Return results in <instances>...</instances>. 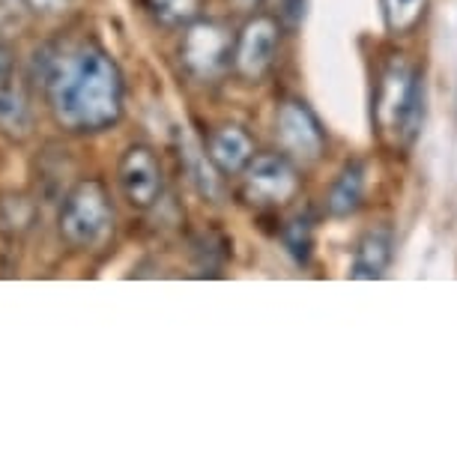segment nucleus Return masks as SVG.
Listing matches in <instances>:
<instances>
[{
    "instance_id": "nucleus-1",
    "label": "nucleus",
    "mask_w": 457,
    "mask_h": 457,
    "mask_svg": "<svg viewBox=\"0 0 457 457\" xmlns=\"http://www.w3.org/2000/svg\"><path fill=\"white\" fill-rule=\"evenodd\" d=\"M42 87L54 120L69 132H105L123 117V72L99 46L79 51H42Z\"/></svg>"
},
{
    "instance_id": "nucleus-2",
    "label": "nucleus",
    "mask_w": 457,
    "mask_h": 457,
    "mask_svg": "<svg viewBox=\"0 0 457 457\" xmlns=\"http://www.w3.org/2000/svg\"><path fill=\"white\" fill-rule=\"evenodd\" d=\"M421 90L419 69L403 60L401 54H392L379 66L377 87H374V126L379 137L392 146H407L421 129Z\"/></svg>"
},
{
    "instance_id": "nucleus-3",
    "label": "nucleus",
    "mask_w": 457,
    "mask_h": 457,
    "mask_svg": "<svg viewBox=\"0 0 457 457\" xmlns=\"http://www.w3.org/2000/svg\"><path fill=\"white\" fill-rule=\"evenodd\" d=\"M60 237L75 248H96L114 228V204L102 179H81L69 188L57 215Z\"/></svg>"
},
{
    "instance_id": "nucleus-4",
    "label": "nucleus",
    "mask_w": 457,
    "mask_h": 457,
    "mask_svg": "<svg viewBox=\"0 0 457 457\" xmlns=\"http://www.w3.org/2000/svg\"><path fill=\"white\" fill-rule=\"evenodd\" d=\"M237 37L224 21L197 19L186 28L179 42V63L195 81H215L234 66Z\"/></svg>"
},
{
    "instance_id": "nucleus-5",
    "label": "nucleus",
    "mask_w": 457,
    "mask_h": 457,
    "mask_svg": "<svg viewBox=\"0 0 457 457\" xmlns=\"http://www.w3.org/2000/svg\"><path fill=\"white\" fill-rule=\"evenodd\" d=\"M302 186L287 153H261L243 170V197L257 210H278L290 204Z\"/></svg>"
},
{
    "instance_id": "nucleus-6",
    "label": "nucleus",
    "mask_w": 457,
    "mask_h": 457,
    "mask_svg": "<svg viewBox=\"0 0 457 457\" xmlns=\"http://www.w3.org/2000/svg\"><path fill=\"white\" fill-rule=\"evenodd\" d=\"M275 137H278L281 153H287L293 162H302V165H312L326 150V132L320 120L302 99H287L278 105Z\"/></svg>"
},
{
    "instance_id": "nucleus-7",
    "label": "nucleus",
    "mask_w": 457,
    "mask_h": 457,
    "mask_svg": "<svg viewBox=\"0 0 457 457\" xmlns=\"http://www.w3.org/2000/svg\"><path fill=\"white\" fill-rule=\"evenodd\" d=\"M281 51V21L272 15H254L237 33L234 69L245 81H263L272 72Z\"/></svg>"
},
{
    "instance_id": "nucleus-8",
    "label": "nucleus",
    "mask_w": 457,
    "mask_h": 457,
    "mask_svg": "<svg viewBox=\"0 0 457 457\" xmlns=\"http://www.w3.org/2000/svg\"><path fill=\"white\" fill-rule=\"evenodd\" d=\"M117 183L132 210H150L162 195V165L156 150L146 144L129 146L120 156Z\"/></svg>"
},
{
    "instance_id": "nucleus-9",
    "label": "nucleus",
    "mask_w": 457,
    "mask_h": 457,
    "mask_svg": "<svg viewBox=\"0 0 457 457\" xmlns=\"http://www.w3.org/2000/svg\"><path fill=\"white\" fill-rule=\"evenodd\" d=\"M206 153L221 174H243L254 159V137L237 123L219 126L206 141Z\"/></svg>"
},
{
    "instance_id": "nucleus-10",
    "label": "nucleus",
    "mask_w": 457,
    "mask_h": 457,
    "mask_svg": "<svg viewBox=\"0 0 457 457\" xmlns=\"http://www.w3.org/2000/svg\"><path fill=\"white\" fill-rule=\"evenodd\" d=\"M395 254V239L389 228H374L359 239L353 254V278H383Z\"/></svg>"
},
{
    "instance_id": "nucleus-11",
    "label": "nucleus",
    "mask_w": 457,
    "mask_h": 457,
    "mask_svg": "<svg viewBox=\"0 0 457 457\" xmlns=\"http://www.w3.org/2000/svg\"><path fill=\"white\" fill-rule=\"evenodd\" d=\"M361 197H365V165L361 162H350L335 177L329 197H326V210L335 219H347V215H353L361 206Z\"/></svg>"
},
{
    "instance_id": "nucleus-12",
    "label": "nucleus",
    "mask_w": 457,
    "mask_h": 457,
    "mask_svg": "<svg viewBox=\"0 0 457 457\" xmlns=\"http://www.w3.org/2000/svg\"><path fill=\"white\" fill-rule=\"evenodd\" d=\"M183 159H186L188 179L195 183L197 192H201V195L206 197V201H215V197L221 195V179H219L221 170L212 165L210 153H201L195 144H186Z\"/></svg>"
},
{
    "instance_id": "nucleus-13",
    "label": "nucleus",
    "mask_w": 457,
    "mask_h": 457,
    "mask_svg": "<svg viewBox=\"0 0 457 457\" xmlns=\"http://www.w3.org/2000/svg\"><path fill=\"white\" fill-rule=\"evenodd\" d=\"M144 6L165 28H188L201 19L204 0H144Z\"/></svg>"
},
{
    "instance_id": "nucleus-14",
    "label": "nucleus",
    "mask_w": 457,
    "mask_h": 457,
    "mask_svg": "<svg viewBox=\"0 0 457 457\" xmlns=\"http://www.w3.org/2000/svg\"><path fill=\"white\" fill-rule=\"evenodd\" d=\"M0 126L10 132H24L30 126V105L21 87L10 84V79L0 81Z\"/></svg>"
},
{
    "instance_id": "nucleus-15",
    "label": "nucleus",
    "mask_w": 457,
    "mask_h": 457,
    "mask_svg": "<svg viewBox=\"0 0 457 457\" xmlns=\"http://www.w3.org/2000/svg\"><path fill=\"white\" fill-rule=\"evenodd\" d=\"M281 243L284 248L296 257L299 263H305L312 257V245H314V221L308 212H296L293 219L284 221L281 228Z\"/></svg>"
},
{
    "instance_id": "nucleus-16",
    "label": "nucleus",
    "mask_w": 457,
    "mask_h": 457,
    "mask_svg": "<svg viewBox=\"0 0 457 457\" xmlns=\"http://www.w3.org/2000/svg\"><path fill=\"white\" fill-rule=\"evenodd\" d=\"M425 6L428 0H383V15H386V24H389L392 33H403L416 30V24L421 21L425 15Z\"/></svg>"
},
{
    "instance_id": "nucleus-17",
    "label": "nucleus",
    "mask_w": 457,
    "mask_h": 457,
    "mask_svg": "<svg viewBox=\"0 0 457 457\" xmlns=\"http://www.w3.org/2000/svg\"><path fill=\"white\" fill-rule=\"evenodd\" d=\"M24 4L42 15H57V12H66L69 6H72V0H24Z\"/></svg>"
},
{
    "instance_id": "nucleus-18",
    "label": "nucleus",
    "mask_w": 457,
    "mask_h": 457,
    "mask_svg": "<svg viewBox=\"0 0 457 457\" xmlns=\"http://www.w3.org/2000/svg\"><path fill=\"white\" fill-rule=\"evenodd\" d=\"M305 15V0H284V19L290 24H299Z\"/></svg>"
},
{
    "instance_id": "nucleus-19",
    "label": "nucleus",
    "mask_w": 457,
    "mask_h": 457,
    "mask_svg": "<svg viewBox=\"0 0 457 457\" xmlns=\"http://www.w3.org/2000/svg\"><path fill=\"white\" fill-rule=\"evenodd\" d=\"M10 75H12V54L10 48L0 46V81H6Z\"/></svg>"
},
{
    "instance_id": "nucleus-20",
    "label": "nucleus",
    "mask_w": 457,
    "mask_h": 457,
    "mask_svg": "<svg viewBox=\"0 0 457 457\" xmlns=\"http://www.w3.org/2000/svg\"><path fill=\"white\" fill-rule=\"evenodd\" d=\"M228 4L234 6V10H239V12H254L263 0H228Z\"/></svg>"
}]
</instances>
